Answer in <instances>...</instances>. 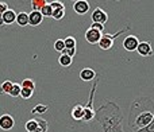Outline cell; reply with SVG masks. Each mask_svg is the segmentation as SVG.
<instances>
[{
  "label": "cell",
  "instance_id": "1",
  "mask_svg": "<svg viewBox=\"0 0 154 132\" xmlns=\"http://www.w3.org/2000/svg\"><path fill=\"white\" fill-rule=\"evenodd\" d=\"M154 119V101L149 97H139L133 101L128 113V127L139 132Z\"/></svg>",
  "mask_w": 154,
  "mask_h": 132
},
{
  "label": "cell",
  "instance_id": "2",
  "mask_svg": "<svg viewBox=\"0 0 154 132\" xmlns=\"http://www.w3.org/2000/svg\"><path fill=\"white\" fill-rule=\"evenodd\" d=\"M125 31H127L126 28L120 30L119 32H116V34H103L101 35V39L99 40V47L101 49V50H109V49L112 47V45H114V40L116 39L119 35H122Z\"/></svg>",
  "mask_w": 154,
  "mask_h": 132
},
{
  "label": "cell",
  "instance_id": "3",
  "mask_svg": "<svg viewBox=\"0 0 154 132\" xmlns=\"http://www.w3.org/2000/svg\"><path fill=\"white\" fill-rule=\"evenodd\" d=\"M91 19H92V23L104 24L108 20V15H107V12L101 7H96L95 10H93V12L91 14Z\"/></svg>",
  "mask_w": 154,
  "mask_h": 132
},
{
  "label": "cell",
  "instance_id": "4",
  "mask_svg": "<svg viewBox=\"0 0 154 132\" xmlns=\"http://www.w3.org/2000/svg\"><path fill=\"white\" fill-rule=\"evenodd\" d=\"M15 125V120L10 113H4L0 116V130L3 131H11Z\"/></svg>",
  "mask_w": 154,
  "mask_h": 132
},
{
  "label": "cell",
  "instance_id": "5",
  "mask_svg": "<svg viewBox=\"0 0 154 132\" xmlns=\"http://www.w3.org/2000/svg\"><path fill=\"white\" fill-rule=\"evenodd\" d=\"M138 45H139V39L135 35H128V37H126L123 39V47L127 51H135Z\"/></svg>",
  "mask_w": 154,
  "mask_h": 132
},
{
  "label": "cell",
  "instance_id": "6",
  "mask_svg": "<svg viewBox=\"0 0 154 132\" xmlns=\"http://www.w3.org/2000/svg\"><path fill=\"white\" fill-rule=\"evenodd\" d=\"M137 53L139 54L141 57H152L153 56V49H152V45L150 42H139L138 47H137Z\"/></svg>",
  "mask_w": 154,
  "mask_h": 132
},
{
  "label": "cell",
  "instance_id": "7",
  "mask_svg": "<svg viewBox=\"0 0 154 132\" xmlns=\"http://www.w3.org/2000/svg\"><path fill=\"white\" fill-rule=\"evenodd\" d=\"M101 35L103 32H99L96 30H92V28H88L85 31V40L91 45H95V43H99V40L101 39Z\"/></svg>",
  "mask_w": 154,
  "mask_h": 132
},
{
  "label": "cell",
  "instance_id": "8",
  "mask_svg": "<svg viewBox=\"0 0 154 132\" xmlns=\"http://www.w3.org/2000/svg\"><path fill=\"white\" fill-rule=\"evenodd\" d=\"M73 10L79 15H84L89 11V3L87 0H77V2L73 3Z\"/></svg>",
  "mask_w": 154,
  "mask_h": 132
},
{
  "label": "cell",
  "instance_id": "9",
  "mask_svg": "<svg viewBox=\"0 0 154 132\" xmlns=\"http://www.w3.org/2000/svg\"><path fill=\"white\" fill-rule=\"evenodd\" d=\"M42 20H43V16L39 11H31V12L29 14V24L30 26L37 27L42 23Z\"/></svg>",
  "mask_w": 154,
  "mask_h": 132
},
{
  "label": "cell",
  "instance_id": "10",
  "mask_svg": "<svg viewBox=\"0 0 154 132\" xmlns=\"http://www.w3.org/2000/svg\"><path fill=\"white\" fill-rule=\"evenodd\" d=\"M96 77V71L93 70V69H89V68H85L82 69L81 71H80V78L82 80V81H92L93 78Z\"/></svg>",
  "mask_w": 154,
  "mask_h": 132
},
{
  "label": "cell",
  "instance_id": "11",
  "mask_svg": "<svg viewBox=\"0 0 154 132\" xmlns=\"http://www.w3.org/2000/svg\"><path fill=\"white\" fill-rule=\"evenodd\" d=\"M2 18H3L4 24H12L16 22V12L14 10H10V8H8V10L2 15Z\"/></svg>",
  "mask_w": 154,
  "mask_h": 132
},
{
  "label": "cell",
  "instance_id": "12",
  "mask_svg": "<svg viewBox=\"0 0 154 132\" xmlns=\"http://www.w3.org/2000/svg\"><path fill=\"white\" fill-rule=\"evenodd\" d=\"M91 103H92V98L89 100V103L87 105H84V115H82V120L84 122H89V120H92L95 117V112L91 108Z\"/></svg>",
  "mask_w": 154,
  "mask_h": 132
},
{
  "label": "cell",
  "instance_id": "13",
  "mask_svg": "<svg viewBox=\"0 0 154 132\" xmlns=\"http://www.w3.org/2000/svg\"><path fill=\"white\" fill-rule=\"evenodd\" d=\"M82 115H84V105L76 104L72 109V117L75 120H82Z\"/></svg>",
  "mask_w": 154,
  "mask_h": 132
},
{
  "label": "cell",
  "instance_id": "14",
  "mask_svg": "<svg viewBox=\"0 0 154 132\" xmlns=\"http://www.w3.org/2000/svg\"><path fill=\"white\" fill-rule=\"evenodd\" d=\"M16 23H18V26H20V27L27 26V24H29V14L19 12L18 15H16Z\"/></svg>",
  "mask_w": 154,
  "mask_h": 132
},
{
  "label": "cell",
  "instance_id": "15",
  "mask_svg": "<svg viewBox=\"0 0 154 132\" xmlns=\"http://www.w3.org/2000/svg\"><path fill=\"white\" fill-rule=\"evenodd\" d=\"M49 3L50 2H48V0H31L30 4H31L32 11H41L46 4H49Z\"/></svg>",
  "mask_w": 154,
  "mask_h": 132
},
{
  "label": "cell",
  "instance_id": "16",
  "mask_svg": "<svg viewBox=\"0 0 154 132\" xmlns=\"http://www.w3.org/2000/svg\"><path fill=\"white\" fill-rule=\"evenodd\" d=\"M24 128H26L27 132H34L38 128V117H35V119H30L29 122L24 124Z\"/></svg>",
  "mask_w": 154,
  "mask_h": 132
},
{
  "label": "cell",
  "instance_id": "17",
  "mask_svg": "<svg viewBox=\"0 0 154 132\" xmlns=\"http://www.w3.org/2000/svg\"><path fill=\"white\" fill-rule=\"evenodd\" d=\"M73 62V58H70V57H68L66 54H61L58 58V64L61 66H64V68H68V66H70Z\"/></svg>",
  "mask_w": 154,
  "mask_h": 132
},
{
  "label": "cell",
  "instance_id": "18",
  "mask_svg": "<svg viewBox=\"0 0 154 132\" xmlns=\"http://www.w3.org/2000/svg\"><path fill=\"white\" fill-rule=\"evenodd\" d=\"M20 86L22 88H26V89H30V90H32V92H34V90H35V82L32 81L31 78H24L23 81H22Z\"/></svg>",
  "mask_w": 154,
  "mask_h": 132
},
{
  "label": "cell",
  "instance_id": "19",
  "mask_svg": "<svg viewBox=\"0 0 154 132\" xmlns=\"http://www.w3.org/2000/svg\"><path fill=\"white\" fill-rule=\"evenodd\" d=\"M34 132H48V122L38 117V128Z\"/></svg>",
  "mask_w": 154,
  "mask_h": 132
},
{
  "label": "cell",
  "instance_id": "20",
  "mask_svg": "<svg viewBox=\"0 0 154 132\" xmlns=\"http://www.w3.org/2000/svg\"><path fill=\"white\" fill-rule=\"evenodd\" d=\"M45 112H48V106L43 105V104H38L37 106H34V108L31 109L32 115H42V113H45Z\"/></svg>",
  "mask_w": 154,
  "mask_h": 132
},
{
  "label": "cell",
  "instance_id": "21",
  "mask_svg": "<svg viewBox=\"0 0 154 132\" xmlns=\"http://www.w3.org/2000/svg\"><path fill=\"white\" fill-rule=\"evenodd\" d=\"M12 85H14V82L12 81H4L2 85H0V88H2V90H3V93L4 94H10V92H11V89H12Z\"/></svg>",
  "mask_w": 154,
  "mask_h": 132
},
{
  "label": "cell",
  "instance_id": "22",
  "mask_svg": "<svg viewBox=\"0 0 154 132\" xmlns=\"http://www.w3.org/2000/svg\"><path fill=\"white\" fill-rule=\"evenodd\" d=\"M65 42V49L66 50H70V49H76V39L73 37H68L64 39Z\"/></svg>",
  "mask_w": 154,
  "mask_h": 132
},
{
  "label": "cell",
  "instance_id": "23",
  "mask_svg": "<svg viewBox=\"0 0 154 132\" xmlns=\"http://www.w3.org/2000/svg\"><path fill=\"white\" fill-rule=\"evenodd\" d=\"M20 90H22L20 84H15V82H14L12 89H11V92H10V96L11 97H19V96H20Z\"/></svg>",
  "mask_w": 154,
  "mask_h": 132
},
{
  "label": "cell",
  "instance_id": "24",
  "mask_svg": "<svg viewBox=\"0 0 154 132\" xmlns=\"http://www.w3.org/2000/svg\"><path fill=\"white\" fill-rule=\"evenodd\" d=\"M54 50L58 51V53H64L65 51V42L64 39H57L56 42H54Z\"/></svg>",
  "mask_w": 154,
  "mask_h": 132
},
{
  "label": "cell",
  "instance_id": "25",
  "mask_svg": "<svg viewBox=\"0 0 154 132\" xmlns=\"http://www.w3.org/2000/svg\"><path fill=\"white\" fill-rule=\"evenodd\" d=\"M65 16V10H53V14H51V18L54 20H61Z\"/></svg>",
  "mask_w": 154,
  "mask_h": 132
},
{
  "label": "cell",
  "instance_id": "26",
  "mask_svg": "<svg viewBox=\"0 0 154 132\" xmlns=\"http://www.w3.org/2000/svg\"><path fill=\"white\" fill-rule=\"evenodd\" d=\"M39 12L42 14V16H43V18H45V16H46V18H50V16H51V14H53V8L50 7V3H49V4H46L45 7H43L42 10L39 11Z\"/></svg>",
  "mask_w": 154,
  "mask_h": 132
},
{
  "label": "cell",
  "instance_id": "27",
  "mask_svg": "<svg viewBox=\"0 0 154 132\" xmlns=\"http://www.w3.org/2000/svg\"><path fill=\"white\" fill-rule=\"evenodd\" d=\"M32 93H34L32 90L26 89V88H22V90H20V97L24 98V100H29V98L32 97Z\"/></svg>",
  "mask_w": 154,
  "mask_h": 132
},
{
  "label": "cell",
  "instance_id": "28",
  "mask_svg": "<svg viewBox=\"0 0 154 132\" xmlns=\"http://www.w3.org/2000/svg\"><path fill=\"white\" fill-rule=\"evenodd\" d=\"M50 7L53 8V10H65V5H64V3H61V2H50Z\"/></svg>",
  "mask_w": 154,
  "mask_h": 132
},
{
  "label": "cell",
  "instance_id": "29",
  "mask_svg": "<svg viewBox=\"0 0 154 132\" xmlns=\"http://www.w3.org/2000/svg\"><path fill=\"white\" fill-rule=\"evenodd\" d=\"M89 28L96 30V31H99V32H103V30H104V24H100V23H92V24H91Z\"/></svg>",
  "mask_w": 154,
  "mask_h": 132
},
{
  "label": "cell",
  "instance_id": "30",
  "mask_svg": "<svg viewBox=\"0 0 154 132\" xmlns=\"http://www.w3.org/2000/svg\"><path fill=\"white\" fill-rule=\"evenodd\" d=\"M139 132H154V119L152 120V123H150L147 127H145L143 130H141Z\"/></svg>",
  "mask_w": 154,
  "mask_h": 132
},
{
  "label": "cell",
  "instance_id": "31",
  "mask_svg": "<svg viewBox=\"0 0 154 132\" xmlns=\"http://www.w3.org/2000/svg\"><path fill=\"white\" fill-rule=\"evenodd\" d=\"M7 10H8V4H7V3L0 2V16H2Z\"/></svg>",
  "mask_w": 154,
  "mask_h": 132
},
{
  "label": "cell",
  "instance_id": "32",
  "mask_svg": "<svg viewBox=\"0 0 154 132\" xmlns=\"http://www.w3.org/2000/svg\"><path fill=\"white\" fill-rule=\"evenodd\" d=\"M0 26H4V22H3V18L0 16Z\"/></svg>",
  "mask_w": 154,
  "mask_h": 132
},
{
  "label": "cell",
  "instance_id": "33",
  "mask_svg": "<svg viewBox=\"0 0 154 132\" xmlns=\"http://www.w3.org/2000/svg\"><path fill=\"white\" fill-rule=\"evenodd\" d=\"M0 94H4V93H3V90H2V88H0Z\"/></svg>",
  "mask_w": 154,
  "mask_h": 132
}]
</instances>
